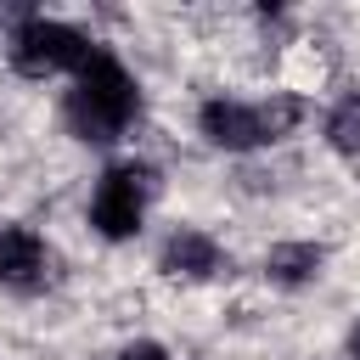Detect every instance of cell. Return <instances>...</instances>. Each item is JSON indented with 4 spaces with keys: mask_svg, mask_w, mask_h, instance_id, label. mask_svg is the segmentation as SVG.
Wrapping results in <instances>:
<instances>
[{
    "mask_svg": "<svg viewBox=\"0 0 360 360\" xmlns=\"http://www.w3.org/2000/svg\"><path fill=\"white\" fill-rule=\"evenodd\" d=\"M326 146L343 158H360V90H343L326 112Z\"/></svg>",
    "mask_w": 360,
    "mask_h": 360,
    "instance_id": "8",
    "label": "cell"
},
{
    "mask_svg": "<svg viewBox=\"0 0 360 360\" xmlns=\"http://www.w3.org/2000/svg\"><path fill=\"white\" fill-rule=\"evenodd\" d=\"M51 281V248L39 231L28 225H6L0 231V287L11 292H39Z\"/></svg>",
    "mask_w": 360,
    "mask_h": 360,
    "instance_id": "5",
    "label": "cell"
},
{
    "mask_svg": "<svg viewBox=\"0 0 360 360\" xmlns=\"http://www.w3.org/2000/svg\"><path fill=\"white\" fill-rule=\"evenodd\" d=\"M11 68L28 73V79H56V73H79L96 45L73 28V22H56V17H22V28L11 34Z\"/></svg>",
    "mask_w": 360,
    "mask_h": 360,
    "instance_id": "3",
    "label": "cell"
},
{
    "mask_svg": "<svg viewBox=\"0 0 360 360\" xmlns=\"http://www.w3.org/2000/svg\"><path fill=\"white\" fill-rule=\"evenodd\" d=\"M118 360H169V349H163V343H152V338H135V343H124V349H118Z\"/></svg>",
    "mask_w": 360,
    "mask_h": 360,
    "instance_id": "9",
    "label": "cell"
},
{
    "mask_svg": "<svg viewBox=\"0 0 360 360\" xmlns=\"http://www.w3.org/2000/svg\"><path fill=\"white\" fill-rule=\"evenodd\" d=\"M135 107H141V96H135L129 68L112 51L96 45V56L73 73V90H68V124H73V135L107 146V141H118L129 129Z\"/></svg>",
    "mask_w": 360,
    "mask_h": 360,
    "instance_id": "1",
    "label": "cell"
},
{
    "mask_svg": "<svg viewBox=\"0 0 360 360\" xmlns=\"http://www.w3.org/2000/svg\"><path fill=\"white\" fill-rule=\"evenodd\" d=\"M349 354L360 360V321H354V332H349Z\"/></svg>",
    "mask_w": 360,
    "mask_h": 360,
    "instance_id": "10",
    "label": "cell"
},
{
    "mask_svg": "<svg viewBox=\"0 0 360 360\" xmlns=\"http://www.w3.org/2000/svg\"><path fill=\"white\" fill-rule=\"evenodd\" d=\"M152 191H158L152 163H118V169H107V174L96 180V197H90V225H96V236H107V242L135 236L141 219H146Z\"/></svg>",
    "mask_w": 360,
    "mask_h": 360,
    "instance_id": "4",
    "label": "cell"
},
{
    "mask_svg": "<svg viewBox=\"0 0 360 360\" xmlns=\"http://www.w3.org/2000/svg\"><path fill=\"white\" fill-rule=\"evenodd\" d=\"M163 276H180V281H208V276H219L225 270V253H219V242L208 236V231H174L169 242H163Z\"/></svg>",
    "mask_w": 360,
    "mask_h": 360,
    "instance_id": "6",
    "label": "cell"
},
{
    "mask_svg": "<svg viewBox=\"0 0 360 360\" xmlns=\"http://www.w3.org/2000/svg\"><path fill=\"white\" fill-rule=\"evenodd\" d=\"M321 264H326V253L315 248V242H276L270 248V259H264V276H270V287H309L315 276H321Z\"/></svg>",
    "mask_w": 360,
    "mask_h": 360,
    "instance_id": "7",
    "label": "cell"
},
{
    "mask_svg": "<svg viewBox=\"0 0 360 360\" xmlns=\"http://www.w3.org/2000/svg\"><path fill=\"white\" fill-rule=\"evenodd\" d=\"M304 124V96L292 90H270L264 101H236V96H214L197 107V129L208 146L219 152H259L287 141Z\"/></svg>",
    "mask_w": 360,
    "mask_h": 360,
    "instance_id": "2",
    "label": "cell"
}]
</instances>
